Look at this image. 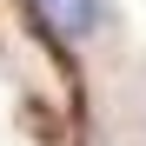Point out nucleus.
I'll use <instances>...</instances> for the list:
<instances>
[{"label": "nucleus", "instance_id": "f257e3e1", "mask_svg": "<svg viewBox=\"0 0 146 146\" xmlns=\"http://www.w3.org/2000/svg\"><path fill=\"white\" fill-rule=\"evenodd\" d=\"M40 7V20L53 33H66V40H86L93 27H100V0H33Z\"/></svg>", "mask_w": 146, "mask_h": 146}]
</instances>
